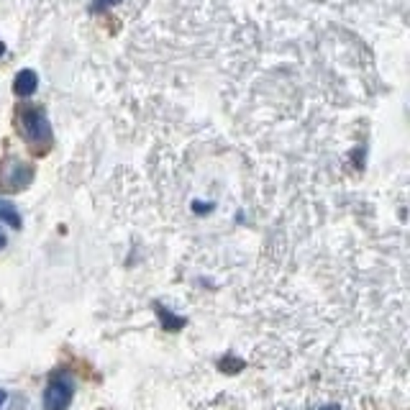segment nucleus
<instances>
[{
    "instance_id": "6e6552de",
    "label": "nucleus",
    "mask_w": 410,
    "mask_h": 410,
    "mask_svg": "<svg viewBox=\"0 0 410 410\" xmlns=\"http://www.w3.org/2000/svg\"><path fill=\"white\" fill-rule=\"evenodd\" d=\"M3 403H6V392L0 390V405H3Z\"/></svg>"
},
{
    "instance_id": "0eeeda50",
    "label": "nucleus",
    "mask_w": 410,
    "mask_h": 410,
    "mask_svg": "<svg viewBox=\"0 0 410 410\" xmlns=\"http://www.w3.org/2000/svg\"><path fill=\"white\" fill-rule=\"evenodd\" d=\"M6 241H8V238H6V233H3V228H0V249L6 246Z\"/></svg>"
},
{
    "instance_id": "20e7f679",
    "label": "nucleus",
    "mask_w": 410,
    "mask_h": 410,
    "mask_svg": "<svg viewBox=\"0 0 410 410\" xmlns=\"http://www.w3.org/2000/svg\"><path fill=\"white\" fill-rule=\"evenodd\" d=\"M0 221H3V224H8L11 228H21L19 211H16V205H13L11 200H6V198H0Z\"/></svg>"
},
{
    "instance_id": "f03ea898",
    "label": "nucleus",
    "mask_w": 410,
    "mask_h": 410,
    "mask_svg": "<svg viewBox=\"0 0 410 410\" xmlns=\"http://www.w3.org/2000/svg\"><path fill=\"white\" fill-rule=\"evenodd\" d=\"M23 126H26V134L31 141H38L41 136L49 139V126H46V118L41 110H26L23 113Z\"/></svg>"
},
{
    "instance_id": "7ed1b4c3",
    "label": "nucleus",
    "mask_w": 410,
    "mask_h": 410,
    "mask_svg": "<svg viewBox=\"0 0 410 410\" xmlns=\"http://www.w3.org/2000/svg\"><path fill=\"white\" fill-rule=\"evenodd\" d=\"M38 88V77L33 70H21L19 75H16V83H13V93L19 98H28L33 95Z\"/></svg>"
},
{
    "instance_id": "423d86ee",
    "label": "nucleus",
    "mask_w": 410,
    "mask_h": 410,
    "mask_svg": "<svg viewBox=\"0 0 410 410\" xmlns=\"http://www.w3.org/2000/svg\"><path fill=\"white\" fill-rule=\"evenodd\" d=\"M118 3H121V0H95V3H93V11L100 13V11H105V8H110V6H118Z\"/></svg>"
},
{
    "instance_id": "39448f33",
    "label": "nucleus",
    "mask_w": 410,
    "mask_h": 410,
    "mask_svg": "<svg viewBox=\"0 0 410 410\" xmlns=\"http://www.w3.org/2000/svg\"><path fill=\"white\" fill-rule=\"evenodd\" d=\"M159 313H162V320H164V326L172 328V331H177V328L182 326V323H185L182 318H174V315L169 313V310H162V308H159Z\"/></svg>"
},
{
    "instance_id": "f257e3e1",
    "label": "nucleus",
    "mask_w": 410,
    "mask_h": 410,
    "mask_svg": "<svg viewBox=\"0 0 410 410\" xmlns=\"http://www.w3.org/2000/svg\"><path fill=\"white\" fill-rule=\"evenodd\" d=\"M72 403V384L67 379H54L44 392L46 410H67Z\"/></svg>"
},
{
    "instance_id": "1a4fd4ad",
    "label": "nucleus",
    "mask_w": 410,
    "mask_h": 410,
    "mask_svg": "<svg viewBox=\"0 0 410 410\" xmlns=\"http://www.w3.org/2000/svg\"><path fill=\"white\" fill-rule=\"evenodd\" d=\"M3 51H6V46H3V44H0V57H3Z\"/></svg>"
}]
</instances>
